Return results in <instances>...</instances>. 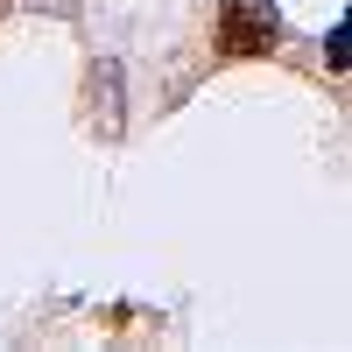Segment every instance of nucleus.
I'll return each mask as SVG.
<instances>
[{"instance_id":"nucleus-1","label":"nucleus","mask_w":352,"mask_h":352,"mask_svg":"<svg viewBox=\"0 0 352 352\" xmlns=\"http://www.w3.org/2000/svg\"><path fill=\"white\" fill-rule=\"evenodd\" d=\"M282 50V14L275 0H226L219 8V56L232 64H261V56Z\"/></svg>"},{"instance_id":"nucleus-2","label":"nucleus","mask_w":352,"mask_h":352,"mask_svg":"<svg viewBox=\"0 0 352 352\" xmlns=\"http://www.w3.org/2000/svg\"><path fill=\"white\" fill-rule=\"evenodd\" d=\"M324 71H352V21H345L338 36L324 43Z\"/></svg>"}]
</instances>
